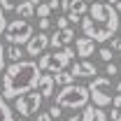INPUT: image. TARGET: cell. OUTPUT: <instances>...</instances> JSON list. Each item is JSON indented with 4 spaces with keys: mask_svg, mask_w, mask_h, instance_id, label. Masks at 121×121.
Masks as SVG:
<instances>
[{
    "mask_svg": "<svg viewBox=\"0 0 121 121\" xmlns=\"http://www.w3.org/2000/svg\"><path fill=\"white\" fill-rule=\"evenodd\" d=\"M68 121H79V117H77V114H75V117H70V119H68Z\"/></svg>",
    "mask_w": 121,
    "mask_h": 121,
    "instance_id": "cell-33",
    "label": "cell"
},
{
    "mask_svg": "<svg viewBox=\"0 0 121 121\" xmlns=\"http://www.w3.org/2000/svg\"><path fill=\"white\" fill-rule=\"evenodd\" d=\"M98 56L105 60V63H109V60L114 58V51H112V49H98Z\"/></svg>",
    "mask_w": 121,
    "mask_h": 121,
    "instance_id": "cell-21",
    "label": "cell"
},
{
    "mask_svg": "<svg viewBox=\"0 0 121 121\" xmlns=\"http://www.w3.org/2000/svg\"><path fill=\"white\" fill-rule=\"evenodd\" d=\"M119 21H121V12H119Z\"/></svg>",
    "mask_w": 121,
    "mask_h": 121,
    "instance_id": "cell-38",
    "label": "cell"
},
{
    "mask_svg": "<svg viewBox=\"0 0 121 121\" xmlns=\"http://www.w3.org/2000/svg\"><path fill=\"white\" fill-rule=\"evenodd\" d=\"M5 47H2V40H0V75H2V70H5Z\"/></svg>",
    "mask_w": 121,
    "mask_h": 121,
    "instance_id": "cell-27",
    "label": "cell"
},
{
    "mask_svg": "<svg viewBox=\"0 0 121 121\" xmlns=\"http://www.w3.org/2000/svg\"><path fill=\"white\" fill-rule=\"evenodd\" d=\"M75 44H77V56H79V58H91V56L95 54V42L89 40L86 35H84V37H77Z\"/></svg>",
    "mask_w": 121,
    "mask_h": 121,
    "instance_id": "cell-11",
    "label": "cell"
},
{
    "mask_svg": "<svg viewBox=\"0 0 121 121\" xmlns=\"http://www.w3.org/2000/svg\"><path fill=\"white\" fill-rule=\"evenodd\" d=\"M16 121H28V119H26V117H19V119H16Z\"/></svg>",
    "mask_w": 121,
    "mask_h": 121,
    "instance_id": "cell-35",
    "label": "cell"
},
{
    "mask_svg": "<svg viewBox=\"0 0 121 121\" xmlns=\"http://www.w3.org/2000/svg\"><path fill=\"white\" fill-rule=\"evenodd\" d=\"M75 58V51L70 49V47H63V49H56V51H51V54H40V60H37V68H40V72H49V75H54V72H58V70H65L68 65H70V60Z\"/></svg>",
    "mask_w": 121,
    "mask_h": 121,
    "instance_id": "cell-4",
    "label": "cell"
},
{
    "mask_svg": "<svg viewBox=\"0 0 121 121\" xmlns=\"http://www.w3.org/2000/svg\"><path fill=\"white\" fill-rule=\"evenodd\" d=\"M5 28H7V19H5V12L0 9V35L5 33Z\"/></svg>",
    "mask_w": 121,
    "mask_h": 121,
    "instance_id": "cell-30",
    "label": "cell"
},
{
    "mask_svg": "<svg viewBox=\"0 0 121 121\" xmlns=\"http://www.w3.org/2000/svg\"><path fill=\"white\" fill-rule=\"evenodd\" d=\"M89 12V5L84 0H68V14H77V16H84Z\"/></svg>",
    "mask_w": 121,
    "mask_h": 121,
    "instance_id": "cell-14",
    "label": "cell"
},
{
    "mask_svg": "<svg viewBox=\"0 0 121 121\" xmlns=\"http://www.w3.org/2000/svg\"><path fill=\"white\" fill-rule=\"evenodd\" d=\"M49 117H51V119H60V117H63V107L51 105V107H49Z\"/></svg>",
    "mask_w": 121,
    "mask_h": 121,
    "instance_id": "cell-23",
    "label": "cell"
},
{
    "mask_svg": "<svg viewBox=\"0 0 121 121\" xmlns=\"http://www.w3.org/2000/svg\"><path fill=\"white\" fill-rule=\"evenodd\" d=\"M47 5H49V9L54 12V9H58V7H60V0H47Z\"/></svg>",
    "mask_w": 121,
    "mask_h": 121,
    "instance_id": "cell-32",
    "label": "cell"
},
{
    "mask_svg": "<svg viewBox=\"0 0 121 121\" xmlns=\"http://www.w3.org/2000/svg\"><path fill=\"white\" fill-rule=\"evenodd\" d=\"M30 35H33V26H30V21L26 19H14V21H7V28L2 33V37H5V42L7 44H26L30 40Z\"/></svg>",
    "mask_w": 121,
    "mask_h": 121,
    "instance_id": "cell-6",
    "label": "cell"
},
{
    "mask_svg": "<svg viewBox=\"0 0 121 121\" xmlns=\"http://www.w3.org/2000/svg\"><path fill=\"white\" fill-rule=\"evenodd\" d=\"M109 49H112V51H121V37L112 35V37H109Z\"/></svg>",
    "mask_w": 121,
    "mask_h": 121,
    "instance_id": "cell-24",
    "label": "cell"
},
{
    "mask_svg": "<svg viewBox=\"0 0 121 121\" xmlns=\"http://www.w3.org/2000/svg\"><path fill=\"white\" fill-rule=\"evenodd\" d=\"M49 14H51V9H49L47 0L40 2V5H35V16H37V19H49Z\"/></svg>",
    "mask_w": 121,
    "mask_h": 121,
    "instance_id": "cell-18",
    "label": "cell"
},
{
    "mask_svg": "<svg viewBox=\"0 0 121 121\" xmlns=\"http://www.w3.org/2000/svg\"><path fill=\"white\" fill-rule=\"evenodd\" d=\"M14 12L19 14V19H33L35 16V5L30 2V0H21V2H16V7H14Z\"/></svg>",
    "mask_w": 121,
    "mask_h": 121,
    "instance_id": "cell-13",
    "label": "cell"
},
{
    "mask_svg": "<svg viewBox=\"0 0 121 121\" xmlns=\"http://www.w3.org/2000/svg\"><path fill=\"white\" fill-rule=\"evenodd\" d=\"M42 103H44V98L40 95V91H28V93H21L14 98V112L28 119V117L40 112Z\"/></svg>",
    "mask_w": 121,
    "mask_h": 121,
    "instance_id": "cell-7",
    "label": "cell"
},
{
    "mask_svg": "<svg viewBox=\"0 0 121 121\" xmlns=\"http://www.w3.org/2000/svg\"><path fill=\"white\" fill-rule=\"evenodd\" d=\"M117 91H119V93H121V82H119V84H117Z\"/></svg>",
    "mask_w": 121,
    "mask_h": 121,
    "instance_id": "cell-36",
    "label": "cell"
},
{
    "mask_svg": "<svg viewBox=\"0 0 121 121\" xmlns=\"http://www.w3.org/2000/svg\"><path fill=\"white\" fill-rule=\"evenodd\" d=\"M119 109H121V105H119Z\"/></svg>",
    "mask_w": 121,
    "mask_h": 121,
    "instance_id": "cell-39",
    "label": "cell"
},
{
    "mask_svg": "<svg viewBox=\"0 0 121 121\" xmlns=\"http://www.w3.org/2000/svg\"><path fill=\"white\" fill-rule=\"evenodd\" d=\"M35 121H54L49 117V112H40V114H35Z\"/></svg>",
    "mask_w": 121,
    "mask_h": 121,
    "instance_id": "cell-29",
    "label": "cell"
},
{
    "mask_svg": "<svg viewBox=\"0 0 121 121\" xmlns=\"http://www.w3.org/2000/svg\"><path fill=\"white\" fill-rule=\"evenodd\" d=\"M84 2H86V5H91V2H93V0H84Z\"/></svg>",
    "mask_w": 121,
    "mask_h": 121,
    "instance_id": "cell-37",
    "label": "cell"
},
{
    "mask_svg": "<svg viewBox=\"0 0 121 121\" xmlns=\"http://www.w3.org/2000/svg\"><path fill=\"white\" fill-rule=\"evenodd\" d=\"M70 42H75V28H63L56 30L54 35H49V47L54 49H63V47H70Z\"/></svg>",
    "mask_w": 121,
    "mask_h": 121,
    "instance_id": "cell-9",
    "label": "cell"
},
{
    "mask_svg": "<svg viewBox=\"0 0 121 121\" xmlns=\"http://www.w3.org/2000/svg\"><path fill=\"white\" fill-rule=\"evenodd\" d=\"M47 28H51V19H40V30L44 33Z\"/></svg>",
    "mask_w": 121,
    "mask_h": 121,
    "instance_id": "cell-31",
    "label": "cell"
},
{
    "mask_svg": "<svg viewBox=\"0 0 121 121\" xmlns=\"http://www.w3.org/2000/svg\"><path fill=\"white\" fill-rule=\"evenodd\" d=\"M107 119H112V121H121V109H117V107H114V109L107 114Z\"/></svg>",
    "mask_w": 121,
    "mask_h": 121,
    "instance_id": "cell-28",
    "label": "cell"
},
{
    "mask_svg": "<svg viewBox=\"0 0 121 121\" xmlns=\"http://www.w3.org/2000/svg\"><path fill=\"white\" fill-rule=\"evenodd\" d=\"M93 121H107V112L103 107H95V119Z\"/></svg>",
    "mask_w": 121,
    "mask_h": 121,
    "instance_id": "cell-26",
    "label": "cell"
},
{
    "mask_svg": "<svg viewBox=\"0 0 121 121\" xmlns=\"http://www.w3.org/2000/svg\"><path fill=\"white\" fill-rule=\"evenodd\" d=\"M23 49L21 47H16V44H9L7 49H5V58H9L12 63H16V60H23Z\"/></svg>",
    "mask_w": 121,
    "mask_h": 121,
    "instance_id": "cell-17",
    "label": "cell"
},
{
    "mask_svg": "<svg viewBox=\"0 0 121 121\" xmlns=\"http://www.w3.org/2000/svg\"><path fill=\"white\" fill-rule=\"evenodd\" d=\"M16 7V0H0V9L2 12H12Z\"/></svg>",
    "mask_w": 121,
    "mask_h": 121,
    "instance_id": "cell-22",
    "label": "cell"
},
{
    "mask_svg": "<svg viewBox=\"0 0 121 121\" xmlns=\"http://www.w3.org/2000/svg\"><path fill=\"white\" fill-rule=\"evenodd\" d=\"M0 121H14V109L2 98V93H0Z\"/></svg>",
    "mask_w": 121,
    "mask_h": 121,
    "instance_id": "cell-15",
    "label": "cell"
},
{
    "mask_svg": "<svg viewBox=\"0 0 121 121\" xmlns=\"http://www.w3.org/2000/svg\"><path fill=\"white\" fill-rule=\"evenodd\" d=\"M93 119H95V105L82 107V117H79V121H93Z\"/></svg>",
    "mask_w": 121,
    "mask_h": 121,
    "instance_id": "cell-19",
    "label": "cell"
},
{
    "mask_svg": "<svg viewBox=\"0 0 121 121\" xmlns=\"http://www.w3.org/2000/svg\"><path fill=\"white\" fill-rule=\"evenodd\" d=\"M54 84H60V86H68V84H75V77L70 75L68 70H58V72H54Z\"/></svg>",
    "mask_w": 121,
    "mask_h": 121,
    "instance_id": "cell-16",
    "label": "cell"
},
{
    "mask_svg": "<svg viewBox=\"0 0 121 121\" xmlns=\"http://www.w3.org/2000/svg\"><path fill=\"white\" fill-rule=\"evenodd\" d=\"M82 33L93 42H105L112 35H117L121 21L119 12L109 2H91L89 12L82 16Z\"/></svg>",
    "mask_w": 121,
    "mask_h": 121,
    "instance_id": "cell-1",
    "label": "cell"
},
{
    "mask_svg": "<svg viewBox=\"0 0 121 121\" xmlns=\"http://www.w3.org/2000/svg\"><path fill=\"white\" fill-rule=\"evenodd\" d=\"M70 75L72 77H95L98 75V68H95L89 58H82V60H77V63H72Z\"/></svg>",
    "mask_w": 121,
    "mask_h": 121,
    "instance_id": "cell-10",
    "label": "cell"
},
{
    "mask_svg": "<svg viewBox=\"0 0 121 121\" xmlns=\"http://www.w3.org/2000/svg\"><path fill=\"white\" fill-rule=\"evenodd\" d=\"M105 75H107V77H117V75H119V65L109 60V63L105 65Z\"/></svg>",
    "mask_w": 121,
    "mask_h": 121,
    "instance_id": "cell-20",
    "label": "cell"
},
{
    "mask_svg": "<svg viewBox=\"0 0 121 121\" xmlns=\"http://www.w3.org/2000/svg\"><path fill=\"white\" fill-rule=\"evenodd\" d=\"M30 2H33V5H40V2H44V0H30Z\"/></svg>",
    "mask_w": 121,
    "mask_h": 121,
    "instance_id": "cell-34",
    "label": "cell"
},
{
    "mask_svg": "<svg viewBox=\"0 0 121 121\" xmlns=\"http://www.w3.org/2000/svg\"><path fill=\"white\" fill-rule=\"evenodd\" d=\"M68 23H70V21H68V16H65V14H60L58 19H56V30H63V28H68Z\"/></svg>",
    "mask_w": 121,
    "mask_h": 121,
    "instance_id": "cell-25",
    "label": "cell"
},
{
    "mask_svg": "<svg viewBox=\"0 0 121 121\" xmlns=\"http://www.w3.org/2000/svg\"><path fill=\"white\" fill-rule=\"evenodd\" d=\"M89 89V100H93L95 107H107L112 105V95H114V89H112V79L109 77H91V84L86 86Z\"/></svg>",
    "mask_w": 121,
    "mask_h": 121,
    "instance_id": "cell-5",
    "label": "cell"
},
{
    "mask_svg": "<svg viewBox=\"0 0 121 121\" xmlns=\"http://www.w3.org/2000/svg\"><path fill=\"white\" fill-rule=\"evenodd\" d=\"M56 105L63 109H82L89 105V89L82 84H68L58 91Z\"/></svg>",
    "mask_w": 121,
    "mask_h": 121,
    "instance_id": "cell-3",
    "label": "cell"
},
{
    "mask_svg": "<svg viewBox=\"0 0 121 121\" xmlns=\"http://www.w3.org/2000/svg\"><path fill=\"white\" fill-rule=\"evenodd\" d=\"M47 47H49V35L42 33V30H40L37 35L33 33L30 40L26 42V54H28L30 58H37L40 54H44V51H47Z\"/></svg>",
    "mask_w": 121,
    "mask_h": 121,
    "instance_id": "cell-8",
    "label": "cell"
},
{
    "mask_svg": "<svg viewBox=\"0 0 121 121\" xmlns=\"http://www.w3.org/2000/svg\"><path fill=\"white\" fill-rule=\"evenodd\" d=\"M2 72H5L2 75V98L5 100H14L16 95L33 91L42 75L35 60H16Z\"/></svg>",
    "mask_w": 121,
    "mask_h": 121,
    "instance_id": "cell-2",
    "label": "cell"
},
{
    "mask_svg": "<svg viewBox=\"0 0 121 121\" xmlns=\"http://www.w3.org/2000/svg\"><path fill=\"white\" fill-rule=\"evenodd\" d=\"M35 89L40 91V95H42V98L54 95V89H56V84H54V77L49 75V72L40 75V79H37V86H35Z\"/></svg>",
    "mask_w": 121,
    "mask_h": 121,
    "instance_id": "cell-12",
    "label": "cell"
}]
</instances>
